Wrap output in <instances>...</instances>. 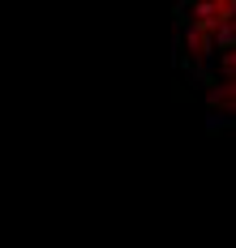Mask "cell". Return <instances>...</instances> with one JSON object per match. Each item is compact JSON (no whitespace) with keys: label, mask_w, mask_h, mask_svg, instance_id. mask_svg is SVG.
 Returning <instances> with one entry per match:
<instances>
[{"label":"cell","mask_w":236,"mask_h":248,"mask_svg":"<svg viewBox=\"0 0 236 248\" xmlns=\"http://www.w3.org/2000/svg\"><path fill=\"white\" fill-rule=\"evenodd\" d=\"M176 64L202 90L210 116L236 124V0L185 4L176 13Z\"/></svg>","instance_id":"1"}]
</instances>
